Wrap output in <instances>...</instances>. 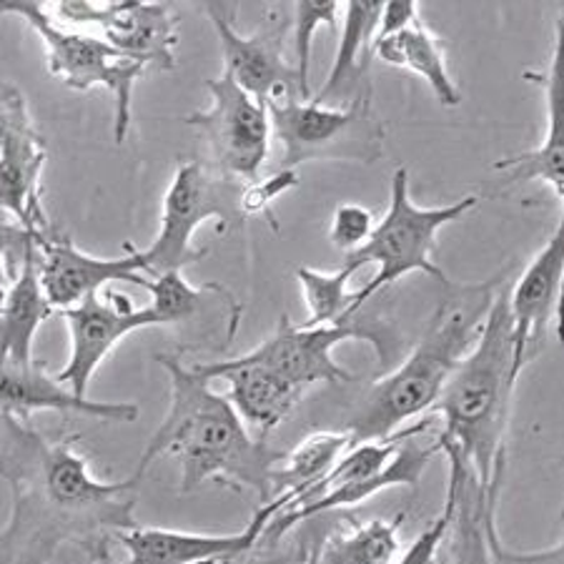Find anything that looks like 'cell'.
Returning a JSON list of instances; mask_svg holds the SVG:
<instances>
[{"label":"cell","instance_id":"cell-21","mask_svg":"<svg viewBox=\"0 0 564 564\" xmlns=\"http://www.w3.org/2000/svg\"><path fill=\"white\" fill-rule=\"evenodd\" d=\"M45 161L48 151L35 129L15 133L0 149V214L11 216L39 239L53 231L43 208Z\"/></svg>","mask_w":564,"mask_h":564},{"label":"cell","instance_id":"cell-12","mask_svg":"<svg viewBox=\"0 0 564 564\" xmlns=\"http://www.w3.org/2000/svg\"><path fill=\"white\" fill-rule=\"evenodd\" d=\"M204 13L214 25L218 48L224 56V73L247 90L259 104L269 106L279 98L296 94V68L286 61L284 45L291 31V11L284 6H269L263 11L261 29L243 35L234 29L236 8L208 3Z\"/></svg>","mask_w":564,"mask_h":564},{"label":"cell","instance_id":"cell-13","mask_svg":"<svg viewBox=\"0 0 564 564\" xmlns=\"http://www.w3.org/2000/svg\"><path fill=\"white\" fill-rule=\"evenodd\" d=\"M51 18L66 29H96L113 48L143 58L151 68L171 70L176 66L178 15L166 3H139V0H68L48 8Z\"/></svg>","mask_w":564,"mask_h":564},{"label":"cell","instance_id":"cell-35","mask_svg":"<svg viewBox=\"0 0 564 564\" xmlns=\"http://www.w3.org/2000/svg\"><path fill=\"white\" fill-rule=\"evenodd\" d=\"M231 564H234V562H231Z\"/></svg>","mask_w":564,"mask_h":564},{"label":"cell","instance_id":"cell-31","mask_svg":"<svg viewBox=\"0 0 564 564\" xmlns=\"http://www.w3.org/2000/svg\"><path fill=\"white\" fill-rule=\"evenodd\" d=\"M299 186V171L294 169H281L276 171L274 176L269 178H259L253 181V184H247L241 191V212L243 216H259L263 214L267 216V221L271 224V229L279 231V224H276V216L271 212V206L279 196L289 194L291 188Z\"/></svg>","mask_w":564,"mask_h":564},{"label":"cell","instance_id":"cell-29","mask_svg":"<svg viewBox=\"0 0 564 564\" xmlns=\"http://www.w3.org/2000/svg\"><path fill=\"white\" fill-rule=\"evenodd\" d=\"M143 289L151 294L149 306L161 318V326H181L202 312L206 294H212L216 284L191 286L184 271H166L145 281Z\"/></svg>","mask_w":564,"mask_h":564},{"label":"cell","instance_id":"cell-10","mask_svg":"<svg viewBox=\"0 0 564 564\" xmlns=\"http://www.w3.org/2000/svg\"><path fill=\"white\" fill-rule=\"evenodd\" d=\"M344 341L371 344L381 364L391 359L394 349V334L381 318L351 316L339 324L308 326L281 316L276 332L243 357L274 371L284 384L304 397L312 387L347 384L354 379L351 371L334 359V349Z\"/></svg>","mask_w":564,"mask_h":564},{"label":"cell","instance_id":"cell-27","mask_svg":"<svg viewBox=\"0 0 564 564\" xmlns=\"http://www.w3.org/2000/svg\"><path fill=\"white\" fill-rule=\"evenodd\" d=\"M357 274V269L344 263L336 271H318L312 267L296 269V281L302 286V296L306 304L308 326L339 324L357 316L354 308V291H349V281Z\"/></svg>","mask_w":564,"mask_h":564},{"label":"cell","instance_id":"cell-7","mask_svg":"<svg viewBox=\"0 0 564 564\" xmlns=\"http://www.w3.org/2000/svg\"><path fill=\"white\" fill-rule=\"evenodd\" d=\"M0 13L18 15L39 35L45 48V66L63 86L78 94L94 88H106L113 98V141L123 145L131 131L133 88L151 68L143 58L113 48L101 35L88 31H73L56 23L48 8L33 0H3Z\"/></svg>","mask_w":564,"mask_h":564},{"label":"cell","instance_id":"cell-1","mask_svg":"<svg viewBox=\"0 0 564 564\" xmlns=\"http://www.w3.org/2000/svg\"><path fill=\"white\" fill-rule=\"evenodd\" d=\"M0 479L11 487V514L0 530V564H51L76 547L111 564L116 536L133 530L143 479L101 481L80 454V434L51 440L15 416H0Z\"/></svg>","mask_w":564,"mask_h":564},{"label":"cell","instance_id":"cell-11","mask_svg":"<svg viewBox=\"0 0 564 564\" xmlns=\"http://www.w3.org/2000/svg\"><path fill=\"white\" fill-rule=\"evenodd\" d=\"M204 86L212 96V108L191 113L186 123L202 131L212 145L218 174L236 184H253L259 181L274 139L269 106L251 98L226 73L208 78Z\"/></svg>","mask_w":564,"mask_h":564},{"label":"cell","instance_id":"cell-17","mask_svg":"<svg viewBox=\"0 0 564 564\" xmlns=\"http://www.w3.org/2000/svg\"><path fill=\"white\" fill-rule=\"evenodd\" d=\"M527 80L542 88L547 133L530 151L514 153L495 163L499 188H514L520 184H536L552 188L557 202H564V129H562V21L554 25V45L547 68L524 73Z\"/></svg>","mask_w":564,"mask_h":564},{"label":"cell","instance_id":"cell-23","mask_svg":"<svg viewBox=\"0 0 564 564\" xmlns=\"http://www.w3.org/2000/svg\"><path fill=\"white\" fill-rule=\"evenodd\" d=\"M41 253L35 247L25 257L13 281L0 289V359L33 361V341L53 306L43 294Z\"/></svg>","mask_w":564,"mask_h":564},{"label":"cell","instance_id":"cell-4","mask_svg":"<svg viewBox=\"0 0 564 564\" xmlns=\"http://www.w3.org/2000/svg\"><path fill=\"white\" fill-rule=\"evenodd\" d=\"M507 271L479 284L454 286L452 294L440 302L406 359L379 377L354 409L347 424L354 442L389 440L409 422L432 412L454 369L479 339Z\"/></svg>","mask_w":564,"mask_h":564},{"label":"cell","instance_id":"cell-9","mask_svg":"<svg viewBox=\"0 0 564 564\" xmlns=\"http://www.w3.org/2000/svg\"><path fill=\"white\" fill-rule=\"evenodd\" d=\"M241 191L243 184L214 174L202 163H181L163 194L156 239L149 249H141L145 279L166 271H184L191 263L206 259L208 251L194 247L196 231L212 218L221 221V231L229 224L241 221Z\"/></svg>","mask_w":564,"mask_h":564},{"label":"cell","instance_id":"cell-8","mask_svg":"<svg viewBox=\"0 0 564 564\" xmlns=\"http://www.w3.org/2000/svg\"><path fill=\"white\" fill-rule=\"evenodd\" d=\"M274 139L284 149L281 169L304 163H359L371 166L384 156L387 129L371 106V88L347 104H316L314 98H279L269 104Z\"/></svg>","mask_w":564,"mask_h":564},{"label":"cell","instance_id":"cell-22","mask_svg":"<svg viewBox=\"0 0 564 564\" xmlns=\"http://www.w3.org/2000/svg\"><path fill=\"white\" fill-rule=\"evenodd\" d=\"M447 489L454 507L436 564H497L487 540V517L497 514L499 495H487L475 477L459 467H449Z\"/></svg>","mask_w":564,"mask_h":564},{"label":"cell","instance_id":"cell-18","mask_svg":"<svg viewBox=\"0 0 564 564\" xmlns=\"http://www.w3.org/2000/svg\"><path fill=\"white\" fill-rule=\"evenodd\" d=\"M267 520L257 512L241 532L196 534L139 524L116 536L129 554L126 564H231L261 542Z\"/></svg>","mask_w":564,"mask_h":564},{"label":"cell","instance_id":"cell-19","mask_svg":"<svg viewBox=\"0 0 564 564\" xmlns=\"http://www.w3.org/2000/svg\"><path fill=\"white\" fill-rule=\"evenodd\" d=\"M35 412H73L101 422L131 424L141 409L126 402H90L78 399L61 381L43 369L41 361L0 359V416H15L29 422Z\"/></svg>","mask_w":564,"mask_h":564},{"label":"cell","instance_id":"cell-6","mask_svg":"<svg viewBox=\"0 0 564 564\" xmlns=\"http://www.w3.org/2000/svg\"><path fill=\"white\" fill-rule=\"evenodd\" d=\"M479 204V196H464L454 204L444 206H416L409 194V171L399 166L391 176V196L387 214L377 221L369 241L364 243L349 257H344V263L354 269L377 267V274L371 276L367 286L354 291V308L361 312L379 291L394 286L399 279L409 274H426L442 284H449L447 274L434 263L436 236L462 216H467L471 208Z\"/></svg>","mask_w":564,"mask_h":564},{"label":"cell","instance_id":"cell-28","mask_svg":"<svg viewBox=\"0 0 564 564\" xmlns=\"http://www.w3.org/2000/svg\"><path fill=\"white\" fill-rule=\"evenodd\" d=\"M339 11L341 6L334 3H314V0H304L291 8V33H294V68H296V94L302 101L312 98V86H308V68H312V48L314 35L318 29H329L332 33H339Z\"/></svg>","mask_w":564,"mask_h":564},{"label":"cell","instance_id":"cell-20","mask_svg":"<svg viewBox=\"0 0 564 564\" xmlns=\"http://www.w3.org/2000/svg\"><path fill=\"white\" fill-rule=\"evenodd\" d=\"M194 371L208 381L224 379L229 384V402L261 440H267L304 399L299 391L284 384L274 371L247 359L243 354L236 359L196 364Z\"/></svg>","mask_w":564,"mask_h":564},{"label":"cell","instance_id":"cell-34","mask_svg":"<svg viewBox=\"0 0 564 564\" xmlns=\"http://www.w3.org/2000/svg\"><path fill=\"white\" fill-rule=\"evenodd\" d=\"M422 18L420 6L414 0H404V3H384L379 15V29L377 35H391L404 31L406 25L416 23Z\"/></svg>","mask_w":564,"mask_h":564},{"label":"cell","instance_id":"cell-33","mask_svg":"<svg viewBox=\"0 0 564 564\" xmlns=\"http://www.w3.org/2000/svg\"><path fill=\"white\" fill-rule=\"evenodd\" d=\"M35 129L33 118L29 111V101L15 86L0 84V149H3L8 139L15 133Z\"/></svg>","mask_w":564,"mask_h":564},{"label":"cell","instance_id":"cell-3","mask_svg":"<svg viewBox=\"0 0 564 564\" xmlns=\"http://www.w3.org/2000/svg\"><path fill=\"white\" fill-rule=\"evenodd\" d=\"M505 294L507 289L497 291L479 339L432 406L440 416L434 440L440 454L447 457L449 467L469 471L487 495H502L509 416L524 371L514 351Z\"/></svg>","mask_w":564,"mask_h":564},{"label":"cell","instance_id":"cell-24","mask_svg":"<svg viewBox=\"0 0 564 564\" xmlns=\"http://www.w3.org/2000/svg\"><path fill=\"white\" fill-rule=\"evenodd\" d=\"M371 53L384 61L387 66L409 70L414 73L416 78H422L442 106L457 108L462 104V90L454 84L449 73L444 41L422 21V18L399 33L375 35V41H371Z\"/></svg>","mask_w":564,"mask_h":564},{"label":"cell","instance_id":"cell-2","mask_svg":"<svg viewBox=\"0 0 564 564\" xmlns=\"http://www.w3.org/2000/svg\"><path fill=\"white\" fill-rule=\"evenodd\" d=\"M156 361L171 379V406L166 420L145 444L133 477L143 479L145 469L161 454H174L181 467L178 492L191 495L206 481L247 489L261 505L271 502V471L281 454L267 440L253 436L236 412L229 397L218 394L212 381L184 367L174 354H159Z\"/></svg>","mask_w":564,"mask_h":564},{"label":"cell","instance_id":"cell-26","mask_svg":"<svg viewBox=\"0 0 564 564\" xmlns=\"http://www.w3.org/2000/svg\"><path fill=\"white\" fill-rule=\"evenodd\" d=\"M404 514L391 520H369L334 534L324 544V564H394L402 557Z\"/></svg>","mask_w":564,"mask_h":564},{"label":"cell","instance_id":"cell-14","mask_svg":"<svg viewBox=\"0 0 564 564\" xmlns=\"http://www.w3.org/2000/svg\"><path fill=\"white\" fill-rule=\"evenodd\" d=\"M63 318L68 326L70 354L66 367L53 377L78 399H88L90 379L126 336L161 326V318L151 306L135 308L129 296L111 289L84 299L78 306L63 312Z\"/></svg>","mask_w":564,"mask_h":564},{"label":"cell","instance_id":"cell-16","mask_svg":"<svg viewBox=\"0 0 564 564\" xmlns=\"http://www.w3.org/2000/svg\"><path fill=\"white\" fill-rule=\"evenodd\" d=\"M564 279V224L560 221L544 247L527 263L522 276L507 289V314L512 324L514 351L522 367L540 357L550 332L560 322Z\"/></svg>","mask_w":564,"mask_h":564},{"label":"cell","instance_id":"cell-30","mask_svg":"<svg viewBox=\"0 0 564 564\" xmlns=\"http://www.w3.org/2000/svg\"><path fill=\"white\" fill-rule=\"evenodd\" d=\"M377 221L371 208L354 202L339 204L334 208L329 224V243L336 251H344V257H349V253L361 249L369 241Z\"/></svg>","mask_w":564,"mask_h":564},{"label":"cell","instance_id":"cell-32","mask_svg":"<svg viewBox=\"0 0 564 564\" xmlns=\"http://www.w3.org/2000/svg\"><path fill=\"white\" fill-rule=\"evenodd\" d=\"M452 507H454V499L447 489L442 514L436 517L434 522H430V527H426V530L416 536L412 544H409V547L402 552V557H399L394 564H436V554H440L444 534H447V527L452 520Z\"/></svg>","mask_w":564,"mask_h":564},{"label":"cell","instance_id":"cell-5","mask_svg":"<svg viewBox=\"0 0 564 564\" xmlns=\"http://www.w3.org/2000/svg\"><path fill=\"white\" fill-rule=\"evenodd\" d=\"M432 426L434 416H426V420L404 426L389 440L351 444L329 475L312 489L306 502L271 520L261 540L276 542L312 517L357 507L391 487L416 489L430 462L440 454L434 440L426 444L420 440L426 432H432Z\"/></svg>","mask_w":564,"mask_h":564},{"label":"cell","instance_id":"cell-15","mask_svg":"<svg viewBox=\"0 0 564 564\" xmlns=\"http://www.w3.org/2000/svg\"><path fill=\"white\" fill-rule=\"evenodd\" d=\"M41 284L53 312H68L111 284L145 286L141 249L126 243L123 257L98 259L80 251L68 236L51 231L39 241Z\"/></svg>","mask_w":564,"mask_h":564},{"label":"cell","instance_id":"cell-25","mask_svg":"<svg viewBox=\"0 0 564 564\" xmlns=\"http://www.w3.org/2000/svg\"><path fill=\"white\" fill-rule=\"evenodd\" d=\"M379 0H369V3H351L344 6V21H341V35L336 43V56L332 63L329 76H326L322 90L314 98L316 104H326L329 98L349 96L354 98L361 90H367V76H369V58H371V41H375L379 29L381 15Z\"/></svg>","mask_w":564,"mask_h":564}]
</instances>
